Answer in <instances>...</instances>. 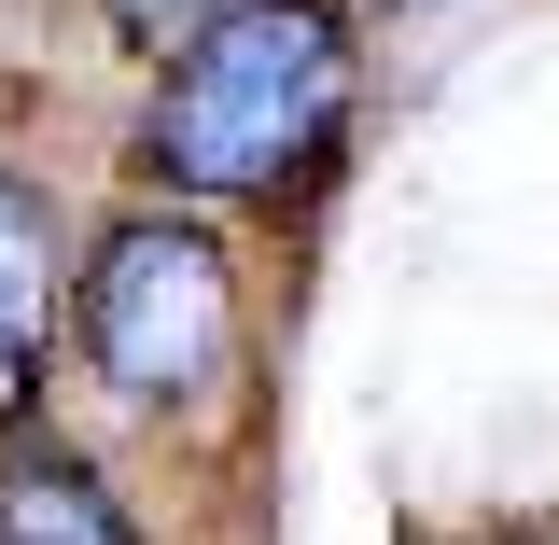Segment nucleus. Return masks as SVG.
Wrapping results in <instances>:
<instances>
[{"mask_svg":"<svg viewBox=\"0 0 559 545\" xmlns=\"http://www.w3.org/2000/svg\"><path fill=\"white\" fill-rule=\"evenodd\" d=\"M57 210H43V182L0 154V434L43 406V349H57Z\"/></svg>","mask_w":559,"mask_h":545,"instance_id":"7ed1b4c3","label":"nucleus"},{"mask_svg":"<svg viewBox=\"0 0 559 545\" xmlns=\"http://www.w3.org/2000/svg\"><path fill=\"white\" fill-rule=\"evenodd\" d=\"M98 14H112V43H127V57H168V43H182V28H210L224 0H98Z\"/></svg>","mask_w":559,"mask_h":545,"instance_id":"39448f33","label":"nucleus"},{"mask_svg":"<svg viewBox=\"0 0 559 545\" xmlns=\"http://www.w3.org/2000/svg\"><path fill=\"white\" fill-rule=\"evenodd\" d=\"M349 98H364L349 0H224L154 70L140 182L182 210H280L349 154Z\"/></svg>","mask_w":559,"mask_h":545,"instance_id":"f257e3e1","label":"nucleus"},{"mask_svg":"<svg viewBox=\"0 0 559 545\" xmlns=\"http://www.w3.org/2000/svg\"><path fill=\"white\" fill-rule=\"evenodd\" d=\"M0 545H154V532L127 518V489L84 448H57L43 419H14L0 434Z\"/></svg>","mask_w":559,"mask_h":545,"instance_id":"20e7f679","label":"nucleus"},{"mask_svg":"<svg viewBox=\"0 0 559 545\" xmlns=\"http://www.w3.org/2000/svg\"><path fill=\"white\" fill-rule=\"evenodd\" d=\"M238 252L210 238L182 197L154 210H112L98 238H84V266H70V349L127 392V406L182 419L210 406L224 378H238Z\"/></svg>","mask_w":559,"mask_h":545,"instance_id":"f03ea898","label":"nucleus"}]
</instances>
